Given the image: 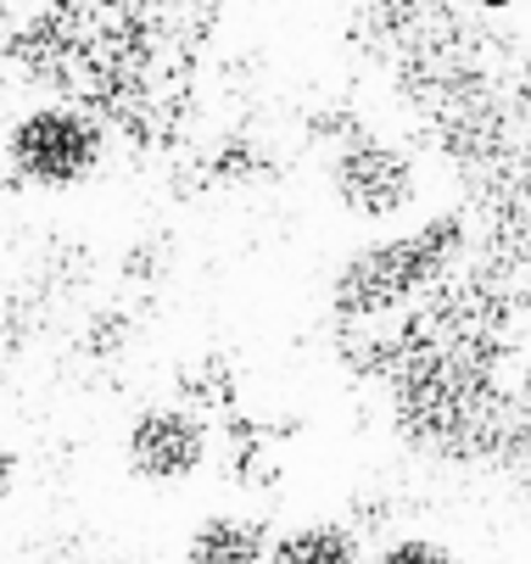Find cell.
I'll return each instance as SVG.
<instances>
[{
    "instance_id": "obj_1",
    "label": "cell",
    "mask_w": 531,
    "mask_h": 564,
    "mask_svg": "<svg viewBox=\"0 0 531 564\" xmlns=\"http://www.w3.org/2000/svg\"><path fill=\"white\" fill-rule=\"evenodd\" d=\"M96 163H101V129L73 107H34L7 134V169L34 191L85 185Z\"/></svg>"
},
{
    "instance_id": "obj_2",
    "label": "cell",
    "mask_w": 531,
    "mask_h": 564,
    "mask_svg": "<svg viewBox=\"0 0 531 564\" xmlns=\"http://www.w3.org/2000/svg\"><path fill=\"white\" fill-rule=\"evenodd\" d=\"M207 458V431L185 409H145L129 425V469L158 487H180Z\"/></svg>"
},
{
    "instance_id": "obj_3",
    "label": "cell",
    "mask_w": 531,
    "mask_h": 564,
    "mask_svg": "<svg viewBox=\"0 0 531 564\" xmlns=\"http://www.w3.org/2000/svg\"><path fill=\"white\" fill-rule=\"evenodd\" d=\"M414 191V174L398 151L387 145H358L336 163V196L358 213V218H387L409 202Z\"/></svg>"
},
{
    "instance_id": "obj_4",
    "label": "cell",
    "mask_w": 531,
    "mask_h": 564,
    "mask_svg": "<svg viewBox=\"0 0 531 564\" xmlns=\"http://www.w3.org/2000/svg\"><path fill=\"white\" fill-rule=\"evenodd\" d=\"M269 558H274V542L247 514H213L185 542V564H269Z\"/></svg>"
},
{
    "instance_id": "obj_5",
    "label": "cell",
    "mask_w": 531,
    "mask_h": 564,
    "mask_svg": "<svg viewBox=\"0 0 531 564\" xmlns=\"http://www.w3.org/2000/svg\"><path fill=\"white\" fill-rule=\"evenodd\" d=\"M269 564H364V558H358V542H353L347 525L319 520V525H302V531L280 536Z\"/></svg>"
},
{
    "instance_id": "obj_6",
    "label": "cell",
    "mask_w": 531,
    "mask_h": 564,
    "mask_svg": "<svg viewBox=\"0 0 531 564\" xmlns=\"http://www.w3.org/2000/svg\"><path fill=\"white\" fill-rule=\"evenodd\" d=\"M375 564H459L442 542H431V536H398L392 547H381V558Z\"/></svg>"
},
{
    "instance_id": "obj_7",
    "label": "cell",
    "mask_w": 531,
    "mask_h": 564,
    "mask_svg": "<svg viewBox=\"0 0 531 564\" xmlns=\"http://www.w3.org/2000/svg\"><path fill=\"white\" fill-rule=\"evenodd\" d=\"M12 475H18V464H12V453H7V447H0V498L12 492Z\"/></svg>"
},
{
    "instance_id": "obj_8",
    "label": "cell",
    "mask_w": 531,
    "mask_h": 564,
    "mask_svg": "<svg viewBox=\"0 0 531 564\" xmlns=\"http://www.w3.org/2000/svg\"><path fill=\"white\" fill-rule=\"evenodd\" d=\"M487 7H503V0H487Z\"/></svg>"
}]
</instances>
